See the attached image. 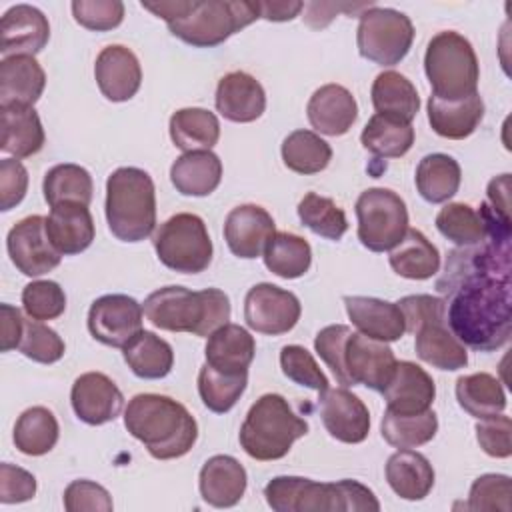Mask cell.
Masks as SVG:
<instances>
[{"mask_svg": "<svg viewBox=\"0 0 512 512\" xmlns=\"http://www.w3.org/2000/svg\"><path fill=\"white\" fill-rule=\"evenodd\" d=\"M452 334L476 352H494L510 340V276H478L464 282L446 304Z\"/></svg>", "mask_w": 512, "mask_h": 512, "instance_id": "obj_1", "label": "cell"}, {"mask_svg": "<svg viewBox=\"0 0 512 512\" xmlns=\"http://www.w3.org/2000/svg\"><path fill=\"white\" fill-rule=\"evenodd\" d=\"M162 18L172 36L196 48H212L260 18L258 2L246 0H168L142 2Z\"/></svg>", "mask_w": 512, "mask_h": 512, "instance_id": "obj_2", "label": "cell"}, {"mask_svg": "<svg viewBox=\"0 0 512 512\" xmlns=\"http://www.w3.org/2000/svg\"><path fill=\"white\" fill-rule=\"evenodd\" d=\"M124 426L156 460L188 454L198 438V424L186 406L162 394H136L124 410Z\"/></svg>", "mask_w": 512, "mask_h": 512, "instance_id": "obj_3", "label": "cell"}, {"mask_svg": "<svg viewBox=\"0 0 512 512\" xmlns=\"http://www.w3.org/2000/svg\"><path fill=\"white\" fill-rule=\"evenodd\" d=\"M144 316L160 330L210 336L230 318V300L218 288L164 286L144 300Z\"/></svg>", "mask_w": 512, "mask_h": 512, "instance_id": "obj_4", "label": "cell"}, {"mask_svg": "<svg viewBox=\"0 0 512 512\" xmlns=\"http://www.w3.org/2000/svg\"><path fill=\"white\" fill-rule=\"evenodd\" d=\"M106 220L122 242L146 240L156 226V190L148 172L134 166L114 170L106 180Z\"/></svg>", "mask_w": 512, "mask_h": 512, "instance_id": "obj_5", "label": "cell"}, {"mask_svg": "<svg viewBox=\"0 0 512 512\" xmlns=\"http://www.w3.org/2000/svg\"><path fill=\"white\" fill-rule=\"evenodd\" d=\"M308 434V422L294 414L280 394L260 396L248 410L240 426L242 450L260 462L284 458L292 444Z\"/></svg>", "mask_w": 512, "mask_h": 512, "instance_id": "obj_6", "label": "cell"}, {"mask_svg": "<svg viewBox=\"0 0 512 512\" xmlns=\"http://www.w3.org/2000/svg\"><path fill=\"white\" fill-rule=\"evenodd\" d=\"M424 72L432 96L462 100L478 92L480 66L472 44L454 30H442L430 38L424 54Z\"/></svg>", "mask_w": 512, "mask_h": 512, "instance_id": "obj_7", "label": "cell"}, {"mask_svg": "<svg viewBox=\"0 0 512 512\" xmlns=\"http://www.w3.org/2000/svg\"><path fill=\"white\" fill-rule=\"evenodd\" d=\"M158 260L180 274L204 272L212 262V240L200 216L180 212L170 216L154 234Z\"/></svg>", "mask_w": 512, "mask_h": 512, "instance_id": "obj_8", "label": "cell"}, {"mask_svg": "<svg viewBox=\"0 0 512 512\" xmlns=\"http://www.w3.org/2000/svg\"><path fill=\"white\" fill-rule=\"evenodd\" d=\"M414 42L412 20L394 10L368 6L360 14L356 44L362 58L378 66H394L410 52Z\"/></svg>", "mask_w": 512, "mask_h": 512, "instance_id": "obj_9", "label": "cell"}, {"mask_svg": "<svg viewBox=\"0 0 512 512\" xmlns=\"http://www.w3.org/2000/svg\"><path fill=\"white\" fill-rule=\"evenodd\" d=\"M358 240L372 252L392 250L408 230L404 200L390 188H368L356 200Z\"/></svg>", "mask_w": 512, "mask_h": 512, "instance_id": "obj_10", "label": "cell"}, {"mask_svg": "<svg viewBox=\"0 0 512 512\" xmlns=\"http://www.w3.org/2000/svg\"><path fill=\"white\" fill-rule=\"evenodd\" d=\"M268 506L276 512H346L338 482H314L302 476H276L264 488Z\"/></svg>", "mask_w": 512, "mask_h": 512, "instance_id": "obj_11", "label": "cell"}, {"mask_svg": "<svg viewBox=\"0 0 512 512\" xmlns=\"http://www.w3.org/2000/svg\"><path fill=\"white\" fill-rule=\"evenodd\" d=\"M302 314L296 294L270 284L260 282L252 286L244 298V320L260 334L280 336L290 332Z\"/></svg>", "mask_w": 512, "mask_h": 512, "instance_id": "obj_12", "label": "cell"}, {"mask_svg": "<svg viewBox=\"0 0 512 512\" xmlns=\"http://www.w3.org/2000/svg\"><path fill=\"white\" fill-rule=\"evenodd\" d=\"M6 248L12 264L30 278L48 274L62 260V254L48 238L46 218L40 214L16 222L8 232Z\"/></svg>", "mask_w": 512, "mask_h": 512, "instance_id": "obj_13", "label": "cell"}, {"mask_svg": "<svg viewBox=\"0 0 512 512\" xmlns=\"http://www.w3.org/2000/svg\"><path fill=\"white\" fill-rule=\"evenodd\" d=\"M144 308L126 294H106L92 302L88 310V330L94 340L124 348L142 330Z\"/></svg>", "mask_w": 512, "mask_h": 512, "instance_id": "obj_14", "label": "cell"}, {"mask_svg": "<svg viewBox=\"0 0 512 512\" xmlns=\"http://www.w3.org/2000/svg\"><path fill=\"white\" fill-rule=\"evenodd\" d=\"M396 356L386 342L352 332L344 344V366L352 386L382 392L396 368Z\"/></svg>", "mask_w": 512, "mask_h": 512, "instance_id": "obj_15", "label": "cell"}, {"mask_svg": "<svg viewBox=\"0 0 512 512\" xmlns=\"http://www.w3.org/2000/svg\"><path fill=\"white\" fill-rule=\"evenodd\" d=\"M320 418L328 434L344 444H360L370 432L366 404L346 388H328L318 400Z\"/></svg>", "mask_w": 512, "mask_h": 512, "instance_id": "obj_16", "label": "cell"}, {"mask_svg": "<svg viewBox=\"0 0 512 512\" xmlns=\"http://www.w3.org/2000/svg\"><path fill=\"white\" fill-rule=\"evenodd\" d=\"M70 402L78 420L90 426H102L122 412L124 396L106 374L86 372L74 380Z\"/></svg>", "mask_w": 512, "mask_h": 512, "instance_id": "obj_17", "label": "cell"}, {"mask_svg": "<svg viewBox=\"0 0 512 512\" xmlns=\"http://www.w3.org/2000/svg\"><path fill=\"white\" fill-rule=\"evenodd\" d=\"M274 234V218L258 204H240L232 208L224 222V240L230 252L244 260L258 258Z\"/></svg>", "mask_w": 512, "mask_h": 512, "instance_id": "obj_18", "label": "cell"}, {"mask_svg": "<svg viewBox=\"0 0 512 512\" xmlns=\"http://www.w3.org/2000/svg\"><path fill=\"white\" fill-rule=\"evenodd\" d=\"M0 54L34 56L50 40L48 18L30 4H16L8 8L0 22Z\"/></svg>", "mask_w": 512, "mask_h": 512, "instance_id": "obj_19", "label": "cell"}, {"mask_svg": "<svg viewBox=\"0 0 512 512\" xmlns=\"http://www.w3.org/2000/svg\"><path fill=\"white\" fill-rule=\"evenodd\" d=\"M96 84L110 102L130 100L142 84V68L136 54L122 46L110 44L100 50L94 64Z\"/></svg>", "mask_w": 512, "mask_h": 512, "instance_id": "obj_20", "label": "cell"}, {"mask_svg": "<svg viewBox=\"0 0 512 512\" xmlns=\"http://www.w3.org/2000/svg\"><path fill=\"white\" fill-rule=\"evenodd\" d=\"M386 410L396 414H420L430 410L436 386L432 376L418 364L402 360L396 362L394 374L382 390Z\"/></svg>", "mask_w": 512, "mask_h": 512, "instance_id": "obj_21", "label": "cell"}, {"mask_svg": "<svg viewBox=\"0 0 512 512\" xmlns=\"http://www.w3.org/2000/svg\"><path fill=\"white\" fill-rule=\"evenodd\" d=\"M216 110L230 122H254L266 110V92L262 84L246 72H230L216 86Z\"/></svg>", "mask_w": 512, "mask_h": 512, "instance_id": "obj_22", "label": "cell"}, {"mask_svg": "<svg viewBox=\"0 0 512 512\" xmlns=\"http://www.w3.org/2000/svg\"><path fill=\"white\" fill-rule=\"evenodd\" d=\"M308 122L326 136L346 134L358 118V104L352 92L340 84H324L308 100Z\"/></svg>", "mask_w": 512, "mask_h": 512, "instance_id": "obj_23", "label": "cell"}, {"mask_svg": "<svg viewBox=\"0 0 512 512\" xmlns=\"http://www.w3.org/2000/svg\"><path fill=\"white\" fill-rule=\"evenodd\" d=\"M248 476L244 466L228 454L208 458L198 476L200 496L214 508L236 506L246 492Z\"/></svg>", "mask_w": 512, "mask_h": 512, "instance_id": "obj_24", "label": "cell"}, {"mask_svg": "<svg viewBox=\"0 0 512 512\" xmlns=\"http://www.w3.org/2000/svg\"><path fill=\"white\" fill-rule=\"evenodd\" d=\"M346 314L364 336L380 342L400 340L406 332L398 304L372 296H344Z\"/></svg>", "mask_w": 512, "mask_h": 512, "instance_id": "obj_25", "label": "cell"}, {"mask_svg": "<svg viewBox=\"0 0 512 512\" xmlns=\"http://www.w3.org/2000/svg\"><path fill=\"white\" fill-rule=\"evenodd\" d=\"M46 232L62 256H72L84 252L92 244L96 228L88 206L64 202L52 206L46 218Z\"/></svg>", "mask_w": 512, "mask_h": 512, "instance_id": "obj_26", "label": "cell"}, {"mask_svg": "<svg viewBox=\"0 0 512 512\" xmlns=\"http://www.w3.org/2000/svg\"><path fill=\"white\" fill-rule=\"evenodd\" d=\"M46 74L34 56H8L0 62V106H34Z\"/></svg>", "mask_w": 512, "mask_h": 512, "instance_id": "obj_27", "label": "cell"}, {"mask_svg": "<svg viewBox=\"0 0 512 512\" xmlns=\"http://www.w3.org/2000/svg\"><path fill=\"white\" fill-rule=\"evenodd\" d=\"M204 354L206 364L212 368L228 374H242L248 372V366L254 360L256 342L246 328L226 322L208 336Z\"/></svg>", "mask_w": 512, "mask_h": 512, "instance_id": "obj_28", "label": "cell"}, {"mask_svg": "<svg viewBox=\"0 0 512 512\" xmlns=\"http://www.w3.org/2000/svg\"><path fill=\"white\" fill-rule=\"evenodd\" d=\"M484 118V102L480 94L466 96L462 100L428 98V122L432 130L448 140L468 138Z\"/></svg>", "mask_w": 512, "mask_h": 512, "instance_id": "obj_29", "label": "cell"}, {"mask_svg": "<svg viewBox=\"0 0 512 512\" xmlns=\"http://www.w3.org/2000/svg\"><path fill=\"white\" fill-rule=\"evenodd\" d=\"M170 180L182 196H208L222 180V162L212 150L184 152L172 162Z\"/></svg>", "mask_w": 512, "mask_h": 512, "instance_id": "obj_30", "label": "cell"}, {"mask_svg": "<svg viewBox=\"0 0 512 512\" xmlns=\"http://www.w3.org/2000/svg\"><path fill=\"white\" fill-rule=\"evenodd\" d=\"M386 480L396 496L424 500L434 486V468L424 454L400 448L386 462Z\"/></svg>", "mask_w": 512, "mask_h": 512, "instance_id": "obj_31", "label": "cell"}, {"mask_svg": "<svg viewBox=\"0 0 512 512\" xmlns=\"http://www.w3.org/2000/svg\"><path fill=\"white\" fill-rule=\"evenodd\" d=\"M0 150L14 158H30L44 146V128L32 106H0Z\"/></svg>", "mask_w": 512, "mask_h": 512, "instance_id": "obj_32", "label": "cell"}, {"mask_svg": "<svg viewBox=\"0 0 512 512\" xmlns=\"http://www.w3.org/2000/svg\"><path fill=\"white\" fill-rule=\"evenodd\" d=\"M416 354L422 362L438 370H460L468 364L466 346L448 330L446 320H434L422 324L416 332Z\"/></svg>", "mask_w": 512, "mask_h": 512, "instance_id": "obj_33", "label": "cell"}, {"mask_svg": "<svg viewBox=\"0 0 512 512\" xmlns=\"http://www.w3.org/2000/svg\"><path fill=\"white\" fill-rule=\"evenodd\" d=\"M370 96L376 114L390 116L408 124L420 110L416 86L396 70L380 72L372 82Z\"/></svg>", "mask_w": 512, "mask_h": 512, "instance_id": "obj_34", "label": "cell"}, {"mask_svg": "<svg viewBox=\"0 0 512 512\" xmlns=\"http://www.w3.org/2000/svg\"><path fill=\"white\" fill-rule=\"evenodd\" d=\"M392 270L408 280H428L440 268L438 248L416 228H408L404 238L390 250Z\"/></svg>", "mask_w": 512, "mask_h": 512, "instance_id": "obj_35", "label": "cell"}, {"mask_svg": "<svg viewBox=\"0 0 512 512\" xmlns=\"http://www.w3.org/2000/svg\"><path fill=\"white\" fill-rule=\"evenodd\" d=\"M124 362L144 380H160L170 374L174 366L172 346L150 330H140L124 348Z\"/></svg>", "mask_w": 512, "mask_h": 512, "instance_id": "obj_36", "label": "cell"}, {"mask_svg": "<svg viewBox=\"0 0 512 512\" xmlns=\"http://www.w3.org/2000/svg\"><path fill=\"white\" fill-rule=\"evenodd\" d=\"M460 180V164L442 152L424 156L416 166V190L430 204H442L450 200L458 192Z\"/></svg>", "mask_w": 512, "mask_h": 512, "instance_id": "obj_37", "label": "cell"}, {"mask_svg": "<svg viewBox=\"0 0 512 512\" xmlns=\"http://www.w3.org/2000/svg\"><path fill=\"white\" fill-rule=\"evenodd\" d=\"M170 138L184 152L210 150L220 138V122L206 108H180L170 116Z\"/></svg>", "mask_w": 512, "mask_h": 512, "instance_id": "obj_38", "label": "cell"}, {"mask_svg": "<svg viewBox=\"0 0 512 512\" xmlns=\"http://www.w3.org/2000/svg\"><path fill=\"white\" fill-rule=\"evenodd\" d=\"M456 400L464 412L478 420L500 414L506 408L502 382L488 372L460 376L456 380Z\"/></svg>", "mask_w": 512, "mask_h": 512, "instance_id": "obj_39", "label": "cell"}, {"mask_svg": "<svg viewBox=\"0 0 512 512\" xmlns=\"http://www.w3.org/2000/svg\"><path fill=\"white\" fill-rule=\"evenodd\" d=\"M360 142L376 158H400L414 144V128L408 122L374 114L366 122Z\"/></svg>", "mask_w": 512, "mask_h": 512, "instance_id": "obj_40", "label": "cell"}, {"mask_svg": "<svg viewBox=\"0 0 512 512\" xmlns=\"http://www.w3.org/2000/svg\"><path fill=\"white\" fill-rule=\"evenodd\" d=\"M266 268L286 280L300 278L308 272L312 264V248L310 244L292 232H276L264 252H262Z\"/></svg>", "mask_w": 512, "mask_h": 512, "instance_id": "obj_41", "label": "cell"}, {"mask_svg": "<svg viewBox=\"0 0 512 512\" xmlns=\"http://www.w3.org/2000/svg\"><path fill=\"white\" fill-rule=\"evenodd\" d=\"M58 420L44 406L24 410L14 424V446L26 456L48 454L58 442Z\"/></svg>", "mask_w": 512, "mask_h": 512, "instance_id": "obj_42", "label": "cell"}, {"mask_svg": "<svg viewBox=\"0 0 512 512\" xmlns=\"http://www.w3.org/2000/svg\"><path fill=\"white\" fill-rule=\"evenodd\" d=\"M42 192L50 208L64 202H76V204L88 206L92 200L94 184L86 168L78 164H56L46 172L42 182Z\"/></svg>", "mask_w": 512, "mask_h": 512, "instance_id": "obj_43", "label": "cell"}, {"mask_svg": "<svg viewBox=\"0 0 512 512\" xmlns=\"http://www.w3.org/2000/svg\"><path fill=\"white\" fill-rule=\"evenodd\" d=\"M282 160L296 174H318L332 160V148L316 132L294 130L282 142Z\"/></svg>", "mask_w": 512, "mask_h": 512, "instance_id": "obj_44", "label": "cell"}, {"mask_svg": "<svg viewBox=\"0 0 512 512\" xmlns=\"http://www.w3.org/2000/svg\"><path fill=\"white\" fill-rule=\"evenodd\" d=\"M380 432L382 438L394 448H416L436 436L438 418L434 410H426L420 414H396L384 410Z\"/></svg>", "mask_w": 512, "mask_h": 512, "instance_id": "obj_45", "label": "cell"}, {"mask_svg": "<svg viewBox=\"0 0 512 512\" xmlns=\"http://www.w3.org/2000/svg\"><path fill=\"white\" fill-rule=\"evenodd\" d=\"M438 232L456 246H476L488 238V224L480 210L464 202L446 204L436 214Z\"/></svg>", "mask_w": 512, "mask_h": 512, "instance_id": "obj_46", "label": "cell"}, {"mask_svg": "<svg viewBox=\"0 0 512 512\" xmlns=\"http://www.w3.org/2000/svg\"><path fill=\"white\" fill-rule=\"evenodd\" d=\"M248 384V372L228 374L204 364L198 372V394L204 406L216 414H224L244 394Z\"/></svg>", "mask_w": 512, "mask_h": 512, "instance_id": "obj_47", "label": "cell"}, {"mask_svg": "<svg viewBox=\"0 0 512 512\" xmlns=\"http://www.w3.org/2000/svg\"><path fill=\"white\" fill-rule=\"evenodd\" d=\"M298 218L300 222L312 230L314 234L326 240H340L348 230V220L344 210L328 196H320L316 192H308L298 202Z\"/></svg>", "mask_w": 512, "mask_h": 512, "instance_id": "obj_48", "label": "cell"}, {"mask_svg": "<svg viewBox=\"0 0 512 512\" xmlns=\"http://www.w3.org/2000/svg\"><path fill=\"white\" fill-rule=\"evenodd\" d=\"M22 306L32 320H54L66 310V294L54 280H34L22 290Z\"/></svg>", "mask_w": 512, "mask_h": 512, "instance_id": "obj_49", "label": "cell"}, {"mask_svg": "<svg viewBox=\"0 0 512 512\" xmlns=\"http://www.w3.org/2000/svg\"><path fill=\"white\" fill-rule=\"evenodd\" d=\"M280 366L288 380H292L298 386H306L310 390H316L322 394L330 388L326 374L316 364L314 356L298 344H288L280 350Z\"/></svg>", "mask_w": 512, "mask_h": 512, "instance_id": "obj_50", "label": "cell"}, {"mask_svg": "<svg viewBox=\"0 0 512 512\" xmlns=\"http://www.w3.org/2000/svg\"><path fill=\"white\" fill-rule=\"evenodd\" d=\"M18 350L34 362L54 364L64 356L66 346L56 330L30 318V320H24V332H22Z\"/></svg>", "mask_w": 512, "mask_h": 512, "instance_id": "obj_51", "label": "cell"}, {"mask_svg": "<svg viewBox=\"0 0 512 512\" xmlns=\"http://www.w3.org/2000/svg\"><path fill=\"white\" fill-rule=\"evenodd\" d=\"M468 510H502L510 512L512 508V482L506 474H484L474 480L470 488Z\"/></svg>", "mask_w": 512, "mask_h": 512, "instance_id": "obj_52", "label": "cell"}, {"mask_svg": "<svg viewBox=\"0 0 512 512\" xmlns=\"http://www.w3.org/2000/svg\"><path fill=\"white\" fill-rule=\"evenodd\" d=\"M74 20L92 32H106L122 24L124 4L120 0H74Z\"/></svg>", "mask_w": 512, "mask_h": 512, "instance_id": "obj_53", "label": "cell"}, {"mask_svg": "<svg viewBox=\"0 0 512 512\" xmlns=\"http://www.w3.org/2000/svg\"><path fill=\"white\" fill-rule=\"evenodd\" d=\"M352 330L346 324H330L314 338V348L342 386H352L344 366V344Z\"/></svg>", "mask_w": 512, "mask_h": 512, "instance_id": "obj_54", "label": "cell"}, {"mask_svg": "<svg viewBox=\"0 0 512 512\" xmlns=\"http://www.w3.org/2000/svg\"><path fill=\"white\" fill-rule=\"evenodd\" d=\"M406 324V332H416L422 324L434 320H446V298L430 294H412L396 302Z\"/></svg>", "mask_w": 512, "mask_h": 512, "instance_id": "obj_55", "label": "cell"}, {"mask_svg": "<svg viewBox=\"0 0 512 512\" xmlns=\"http://www.w3.org/2000/svg\"><path fill=\"white\" fill-rule=\"evenodd\" d=\"M512 422L506 414H494L480 418L476 424V440L480 448L492 458H508L512 454Z\"/></svg>", "mask_w": 512, "mask_h": 512, "instance_id": "obj_56", "label": "cell"}, {"mask_svg": "<svg viewBox=\"0 0 512 512\" xmlns=\"http://www.w3.org/2000/svg\"><path fill=\"white\" fill-rule=\"evenodd\" d=\"M64 508L68 512H110L114 508L108 490L92 480H74L64 490Z\"/></svg>", "mask_w": 512, "mask_h": 512, "instance_id": "obj_57", "label": "cell"}, {"mask_svg": "<svg viewBox=\"0 0 512 512\" xmlns=\"http://www.w3.org/2000/svg\"><path fill=\"white\" fill-rule=\"evenodd\" d=\"M28 190V170L18 158L0 162V210L8 212L18 206Z\"/></svg>", "mask_w": 512, "mask_h": 512, "instance_id": "obj_58", "label": "cell"}, {"mask_svg": "<svg viewBox=\"0 0 512 512\" xmlns=\"http://www.w3.org/2000/svg\"><path fill=\"white\" fill-rule=\"evenodd\" d=\"M36 478L28 470L2 462L0 464V502L18 504L34 498Z\"/></svg>", "mask_w": 512, "mask_h": 512, "instance_id": "obj_59", "label": "cell"}, {"mask_svg": "<svg viewBox=\"0 0 512 512\" xmlns=\"http://www.w3.org/2000/svg\"><path fill=\"white\" fill-rule=\"evenodd\" d=\"M24 332V318L12 304H0V350L10 352L20 346Z\"/></svg>", "mask_w": 512, "mask_h": 512, "instance_id": "obj_60", "label": "cell"}, {"mask_svg": "<svg viewBox=\"0 0 512 512\" xmlns=\"http://www.w3.org/2000/svg\"><path fill=\"white\" fill-rule=\"evenodd\" d=\"M508 190H510V174H502L488 184V206L498 212L504 218H510L508 214Z\"/></svg>", "mask_w": 512, "mask_h": 512, "instance_id": "obj_61", "label": "cell"}, {"mask_svg": "<svg viewBox=\"0 0 512 512\" xmlns=\"http://www.w3.org/2000/svg\"><path fill=\"white\" fill-rule=\"evenodd\" d=\"M258 6H260V18H266L272 22L292 20L304 8L302 2H258Z\"/></svg>", "mask_w": 512, "mask_h": 512, "instance_id": "obj_62", "label": "cell"}]
</instances>
